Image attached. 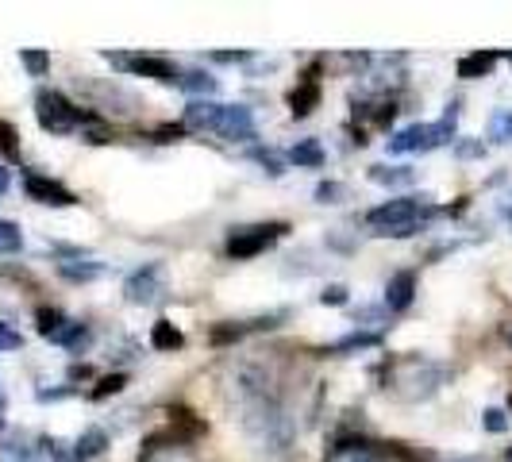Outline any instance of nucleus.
Returning <instances> with one entry per match:
<instances>
[{
	"mask_svg": "<svg viewBox=\"0 0 512 462\" xmlns=\"http://www.w3.org/2000/svg\"><path fill=\"white\" fill-rule=\"evenodd\" d=\"M231 393V409L239 416V428L247 432V439L255 443L258 451H270V455H282L293 447L297 428H293V416L285 409L282 389L274 382V374L258 362H239L228 378Z\"/></svg>",
	"mask_w": 512,
	"mask_h": 462,
	"instance_id": "nucleus-1",
	"label": "nucleus"
},
{
	"mask_svg": "<svg viewBox=\"0 0 512 462\" xmlns=\"http://www.w3.org/2000/svg\"><path fill=\"white\" fill-rule=\"evenodd\" d=\"M451 370L439 359L428 355H397V359L385 362V393H393L397 401L405 405H420V401H432L439 389L447 385Z\"/></svg>",
	"mask_w": 512,
	"mask_h": 462,
	"instance_id": "nucleus-2",
	"label": "nucleus"
},
{
	"mask_svg": "<svg viewBox=\"0 0 512 462\" xmlns=\"http://www.w3.org/2000/svg\"><path fill=\"white\" fill-rule=\"evenodd\" d=\"M424 220H428V197H393L366 212V224L378 235H393V239L412 235Z\"/></svg>",
	"mask_w": 512,
	"mask_h": 462,
	"instance_id": "nucleus-3",
	"label": "nucleus"
},
{
	"mask_svg": "<svg viewBox=\"0 0 512 462\" xmlns=\"http://www.w3.org/2000/svg\"><path fill=\"white\" fill-rule=\"evenodd\" d=\"M35 116H39V128L51 131V135H70V131H81V124H85V112L54 89H43L35 97Z\"/></svg>",
	"mask_w": 512,
	"mask_h": 462,
	"instance_id": "nucleus-4",
	"label": "nucleus"
},
{
	"mask_svg": "<svg viewBox=\"0 0 512 462\" xmlns=\"http://www.w3.org/2000/svg\"><path fill=\"white\" fill-rule=\"evenodd\" d=\"M455 139V124L439 120V124H409L389 139V154H428Z\"/></svg>",
	"mask_w": 512,
	"mask_h": 462,
	"instance_id": "nucleus-5",
	"label": "nucleus"
},
{
	"mask_svg": "<svg viewBox=\"0 0 512 462\" xmlns=\"http://www.w3.org/2000/svg\"><path fill=\"white\" fill-rule=\"evenodd\" d=\"M282 235H285V224H251V228H235L228 235V258L247 262V258L266 255Z\"/></svg>",
	"mask_w": 512,
	"mask_h": 462,
	"instance_id": "nucleus-6",
	"label": "nucleus"
},
{
	"mask_svg": "<svg viewBox=\"0 0 512 462\" xmlns=\"http://www.w3.org/2000/svg\"><path fill=\"white\" fill-rule=\"evenodd\" d=\"M216 135L228 143H251L255 139V116L247 104H224L220 120H216Z\"/></svg>",
	"mask_w": 512,
	"mask_h": 462,
	"instance_id": "nucleus-7",
	"label": "nucleus"
},
{
	"mask_svg": "<svg viewBox=\"0 0 512 462\" xmlns=\"http://www.w3.org/2000/svg\"><path fill=\"white\" fill-rule=\"evenodd\" d=\"M124 297L131 305H151L162 297V266L158 262H147L143 270H135L128 282H124Z\"/></svg>",
	"mask_w": 512,
	"mask_h": 462,
	"instance_id": "nucleus-8",
	"label": "nucleus"
},
{
	"mask_svg": "<svg viewBox=\"0 0 512 462\" xmlns=\"http://www.w3.org/2000/svg\"><path fill=\"white\" fill-rule=\"evenodd\" d=\"M24 189H27V197H31V201H39V205H47V208H70L77 201L62 181L43 178V174H27Z\"/></svg>",
	"mask_w": 512,
	"mask_h": 462,
	"instance_id": "nucleus-9",
	"label": "nucleus"
},
{
	"mask_svg": "<svg viewBox=\"0 0 512 462\" xmlns=\"http://www.w3.org/2000/svg\"><path fill=\"white\" fill-rule=\"evenodd\" d=\"M128 70L151 77V81H162V85H178L181 81V70L162 54H128Z\"/></svg>",
	"mask_w": 512,
	"mask_h": 462,
	"instance_id": "nucleus-10",
	"label": "nucleus"
},
{
	"mask_svg": "<svg viewBox=\"0 0 512 462\" xmlns=\"http://www.w3.org/2000/svg\"><path fill=\"white\" fill-rule=\"evenodd\" d=\"M58 274H62L66 282H97V278L104 274V266L97 262V258L70 251V255L58 258Z\"/></svg>",
	"mask_w": 512,
	"mask_h": 462,
	"instance_id": "nucleus-11",
	"label": "nucleus"
},
{
	"mask_svg": "<svg viewBox=\"0 0 512 462\" xmlns=\"http://www.w3.org/2000/svg\"><path fill=\"white\" fill-rule=\"evenodd\" d=\"M416 297V274L412 270H397L389 282H385V308L389 312H405Z\"/></svg>",
	"mask_w": 512,
	"mask_h": 462,
	"instance_id": "nucleus-12",
	"label": "nucleus"
},
{
	"mask_svg": "<svg viewBox=\"0 0 512 462\" xmlns=\"http://www.w3.org/2000/svg\"><path fill=\"white\" fill-rule=\"evenodd\" d=\"M220 108H224V104H216V101H193L189 108H185V128H193V131H216Z\"/></svg>",
	"mask_w": 512,
	"mask_h": 462,
	"instance_id": "nucleus-13",
	"label": "nucleus"
},
{
	"mask_svg": "<svg viewBox=\"0 0 512 462\" xmlns=\"http://www.w3.org/2000/svg\"><path fill=\"white\" fill-rule=\"evenodd\" d=\"M493 66H497V54H493V51H474V54H462L455 70H459L462 81H478V77L493 74Z\"/></svg>",
	"mask_w": 512,
	"mask_h": 462,
	"instance_id": "nucleus-14",
	"label": "nucleus"
},
{
	"mask_svg": "<svg viewBox=\"0 0 512 462\" xmlns=\"http://www.w3.org/2000/svg\"><path fill=\"white\" fill-rule=\"evenodd\" d=\"M316 104H320V81H301V85L289 93V112H293L297 120H305Z\"/></svg>",
	"mask_w": 512,
	"mask_h": 462,
	"instance_id": "nucleus-15",
	"label": "nucleus"
},
{
	"mask_svg": "<svg viewBox=\"0 0 512 462\" xmlns=\"http://www.w3.org/2000/svg\"><path fill=\"white\" fill-rule=\"evenodd\" d=\"M185 93H193L197 101H205V97H212L216 89H220V77H212L208 70H185L178 81Z\"/></svg>",
	"mask_w": 512,
	"mask_h": 462,
	"instance_id": "nucleus-16",
	"label": "nucleus"
},
{
	"mask_svg": "<svg viewBox=\"0 0 512 462\" xmlns=\"http://www.w3.org/2000/svg\"><path fill=\"white\" fill-rule=\"evenodd\" d=\"M382 343V335L378 332H351V335H343V339H335L332 347V355H351V351H370V347H378Z\"/></svg>",
	"mask_w": 512,
	"mask_h": 462,
	"instance_id": "nucleus-17",
	"label": "nucleus"
},
{
	"mask_svg": "<svg viewBox=\"0 0 512 462\" xmlns=\"http://www.w3.org/2000/svg\"><path fill=\"white\" fill-rule=\"evenodd\" d=\"M104 447H108V436H104L101 428H89V432L74 443V462L97 459V455H104Z\"/></svg>",
	"mask_w": 512,
	"mask_h": 462,
	"instance_id": "nucleus-18",
	"label": "nucleus"
},
{
	"mask_svg": "<svg viewBox=\"0 0 512 462\" xmlns=\"http://www.w3.org/2000/svg\"><path fill=\"white\" fill-rule=\"evenodd\" d=\"M289 162H297V166H305V170H320V166H324V147H320L316 139H301V143L289 151Z\"/></svg>",
	"mask_w": 512,
	"mask_h": 462,
	"instance_id": "nucleus-19",
	"label": "nucleus"
},
{
	"mask_svg": "<svg viewBox=\"0 0 512 462\" xmlns=\"http://www.w3.org/2000/svg\"><path fill=\"white\" fill-rule=\"evenodd\" d=\"M181 343H185V339H181V332L170 324V320H158V324L151 328V347H154V351H178Z\"/></svg>",
	"mask_w": 512,
	"mask_h": 462,
	"instance_id": "nucleus-20",
	"label": "nucleus"
},
{
	"mask_svg": "<svg viewBox=\"0 0 512 462\" xmlns=\"http://www.w3.org/2000/svg\"><path fill=\"white\" fill-rule=\"evenodd\" d=\"M370 181L374 185H409L412 181V170L409 166H370Z\"/></svg>",
	"mask_w": 512,
	"mask_h": 462,
	"instance_id": "nucleus-21",
	"label": "nucleus"
},
{
	"mask_svg": "<svg viewBox=\"0 0 512 462\" xmlns=\"http://www.w3.org/2000/svg\"><path fill=\"white\" fill-rule=\"evenodd\" d=\"M489 139L493 143H509L512 139V108H497L489 116Z\"/></svg>",
	"mask_w": 512,
	"mask_h": 462,
	"instance_id": "nucleus-22",
	"label": "nucleus"
},
{
	"mask_svg": "<svg viewBox=\"0 0 512 462\" xmlns=\"http://www.w3.org/2000/svg\"><path fill=\"white\" fill-rule=\"evenodd\" d=\"M20 247H24V231L12 220H0V255H16Z\"/></svg>",
	"mask_w": 512,
	"mask_h": 462,
	"instance_id": "nucleus-23",
	"label": "nucleus"
},
{
	"mask_svg": "<svg viewBox=\"0 0 512 462\" xmlns=\"http://www.w3.org/2000/svg\"><path fill=\"white\" fill-rule=\"evenodd\" d=\"M0 459L4 462H35V447H27L24 439H12L0 447Z\"/></svg>",
	"mask_w": 512,
	"mask_h": 462,
	"instance_id": "nucleus-24",
	"label": "nucleus"
},
{
	"mask_svg": "<svg viewBox=\"0 0 512 462\" xmlns=\"http://www.w3.org/2000/svg\"><path fill=\"white\" fill-rule=\"evenodd\" d=\"M62 328H66V316H62V312H54V308H39V332L47 335V339H54Z\"/></svg>",
	"mask_w": 512,
	"mask_h": 462,
	"instance_id": "nucleus-25",
	"label": "nucleus"
},
{
	"mask_svg": "<svg viewBox=\"0 0 512 462\" xmlns=\"http://www.w3.org/2000/svg\"><path fill=\"white\" fill-rule=\"evenodd\" d=\"M20 62H24L31 74L39 77V74H47V66H51V54H43V51H20Z\"/></svg>",
	"mask_w": 512,
	"mask_h": 462,
	"instance_id": "nucleus-26",
	"label": "nucleus"
},
{
	"mask_svg": "<svg viewBox=\"0 0 512 462\" xmlns=\"http://www.w3.org/2000/svg\"><path fill=\"white\" fill-rule=\"evenodd\" d=\"M339 197H343V185H339V181H320V185H316V201H320V205H335Z\"/></svg>",
	"mask_w": 512,
	"mask_h": 462,
	"instance_id": "nucleus-27",
	"label": "nucleus"
},
{
	"mask_svg": "<svg viewBox=\"0 0 512 462\" xmlns=\"http://www.w3.org/2000/svg\"><path fill=\"white\" fill-rule=\"evenodd\" d=\"M455 154H459V158H482V154H486V143H482V139H455Z\"/></svg>",
	"mask_w": 512,
	"mask_h": 462,
	"instance_id": "nucleus-28",
	"label": "nucleus"
},
{
	"mask_svg": "<svg viewBox=\"0 0 512 462\" xmlns=\"http://www.w3.org/2000/svg\"><path fill=\"white\" fill-rule=\"evenodd\" d=\"M24 347V335L12 332L8 324H0V351H20Z\"/></svg>",
	"mask_w": 512,
	"mask_h": 462,
	"instance_id": "nucleus-29",
	"label": "nucleus"
},
{
	"mask_svg": "<svg viewBox=\"0 0 512 462\" xmlns=\"http://www.w3.org/2000/svg\"><path fill=\"white\" fill-rule=\"evenodd\" d=\"M505 428H509L505 412H501V409H486V432H493V436H501Z\"/></svg>",
	"mask_w": 512,
	"mask_h": 462,
	"instance_id": "nucleus-30",
	"label": "nucleus"
},
{
	"mask_svg": "<svg viewBox=\"0 0 512 462\" xmlns=\"http://www.w3.org/2000/svg\"><path fill=\"white\" fill-rule=\"evenodd\" d=\"M255 162H262V166H266V174H274V178L282 174V158H278L274 151H255Z\"/></svg>",
	"mask_w": 512,
	"mask_h": 462,
	"instance_id": "nucleus-31",
	"label": "nucleus"
},
{
	"mask_svg": "<svg viewBox=\"0 0 512 462\" xmlns=\"http://www.w3.org/2000/svg\"><path fill=\"white\" fill-rule=\"evenodd\" d=\"M320 305H347V289H343V285H328V289L320 293Z\"/></svg>",
	"mask_w": 512,
	"mask_h": 462,
	"instance_id": "nucleus-32",
	"label": "nucleus"
},
{
	"mask_svg": "<svg viewBox=\"0 0 512 462\" xmlns=\"http://www.w3.org/2000/svg\"><path fill=\"white\" fill-rule=\"evenodd\" d=\"M0 151H4V154H12V158L20 154V147H16V131L8 128V124H0Z\"/></svg>",
	"mask_w": 512,
	"mask_h": 462,
	"instance_id": "nucleus-33",
	"label": "nucleus"
},
{
	"mask_svg": "<svg viewBox=\"0 0 512 462\" xmlns=\"http://www.w3.org/2000/svg\"><path fill=\"white\" fill-rule=\"evenodd\" d=\"M116 389H124V374H116V378H104L101 389H97L93 397H108V393H116Z\"/></svg>",
	"mask_w": 512,
	"mask_h": 462,
	"instance_id": "nucleus-34",
	"label": "nucleus"
},
{
	"mask_svg": "<svg viewBox=\"0 0 512 462\" xmlns=\"http://www.w3.org/2000/svg\"><path fill=\"white\" fill-rule=\"evenodd\" d=\"M251 54L247 51H220V54H212V62H247Z\"/></svg>",
	"mask_w": 512,
	"mask_h": 462,
	"instance_id": "nucleus-35",
	"label": "nucleus"
},
{
	"mask_svg": "<svg viewBox=\"0 0 512 462\" xmlns=\"http://www.w3.org/2000/svg\"><path fill=\"white\" fill-rule=\"evenodd\" d=\"M8 185H12V174H8V170H4V166H0V197H4V193H8Z\"/></svg>",
	"mask_w": 512,
	"mask_h": 462,
	"instance_id": "nucleus-36",
	"label": "nucleus"
},
{
	"mask_svg": "<svg viewBox=\"0 0 512 462\" xmlns=\"http://www.w3.org/2000/svg\"><path fill=\"white\" fill-rule=\"evenodd\" d=\"M501 216H505V220H512V197H505V205H501Z\"/></svg>",
	"mask_w": 512,
	"mask_h": 462,
	"instance_id": "nucleus-37",
	"label": "nucleus"
},
{
	"mask_svg": "<svg viewBox=\"0 0 512 462\" xmlns=\"http://www.w3.org/2000/svg\"><path fill=\"white\" fill-rule=\"evenodd\" d=\"M505 462H512V447H509V455H505Z\"/></svg>",
	"mask_w": 512,
	"mask_h": 462,
	"instance_id": "nucleus-38",
	"label": "nucleus"
},
{
	"mask_svg": "<svg viewBox=\"0 0 512 462\" xmlns=\"http://www.w3.org/2000/svg\"><path fill=\"white\" fill-rule=\"evenodd\" d=\"M509 66H512V51H509Z\"/></svg>",
	"mask_w": 512,
	"mask_h": 462,
	"instance_id": "nucleus-39",
	"label": "nucleus"
},
{
	"mask_svg": "<svg viewBox=\"0 0 512 462\" xmlns=\"http://www.w3.org/2000/svg\"><path fill=\"white\" fill-rule=\"evenodd\" d=\"M509 343H512V332H509Z\"/></svg>",
	"mask_w": 512,
	"mask_h": 462,
	"instance_id": "nucleus-40",
	"label": "nucleus"
}]
</instances>
